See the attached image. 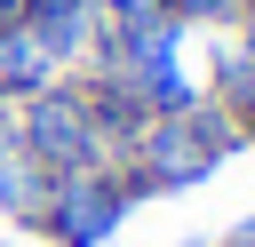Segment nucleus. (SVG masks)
<instances>
[{"instance_id":"nucleus-1","label":"nucleus","mask_w":255,"mask_h":247,"mask_svg":"<svg viewBox=\"0 0 255 247\" xmlns=\"http://www.w3.org/2000/svg\"><path fill=\"white\" fill-rule=\"evenodd\" d=\"M16 135H24V151H32L48 175L112 167V143H104L96 112H88V96H80L72 80H48L40 96H24V104H16Z\"/></svg>"},{"instance_id":"nucleus-2","label":"nucleus","mask_w":255,"mask_h":247,"mask_svg":"<svg viewBox=\"0 0 255 247\" xmlns=\"http://www.w3.org/2000/svg\"><path fill=\"white\" fill-rule=\"evenodd\" d=\"M128 207H135L128 183H120L112 167H88V175H56V183H48V207H40L32 231L56 239V247H104Z\"/></svg>"},{"instance_id":"nucleus-3","label":"nucleus","mask_w":255,"mask_h":247,"mask_svg":"<svg viewBox=\"0 0 255 247\" xmlns=\"http://www.w3.org/2000/svg\"><path fill=\"white\" fill-rule=\"evenodd\" d=\"M48 167L24 151V135H16V104H0V215H16L24 231L40 223V207H48Z\"/></svg>"},{"instance_id":"nucleus-4","label":"nucleus","mask_w":255,"mask_h":247,"mask_svg":"<svg viewBox=\"0 0 255 247\" xmlns=\"http://www.w3.org/2000/svg\"><path fill=\"white\" fill-rule=\"evenodd\" d=\"M24 24H32V40L56 56V72H64V64H88V48H96V32H104L96 0H24Z\"/></svg>"},{"instance_id":"nucleus-5","label":"nucleus","mask_w":255,"mask_h":247,"mask_svg":"<svg viewBox=\"0 0 255 247\" xmlns=\"http://www.w3.org/2000/svg\"><path fill=\"white\" fill-rule=\"evenodd\" d=\"M56 80V56L32 40V24H0V104H24Z\"/></svg>"},{"instance_id":"nucleus-6","label":"nucleus","mask_w":255,"mask_h":247,"mask_svg":"<svg viewBox=\"0 0 255 247\" xmlns=\"http://www.w3.org/2000/svg\"><path fill=\"white\" fill-rule=\"evenodd\" d=\"M104 32H135V24H167V0H96Z\"/></svg>"},{"instance_id":"nucleus-7","label":"nucleus","mask_w":255,"mask_h":247,"mask_svg":"<svg viewBox=\"0 0 255 247\" xmlns=\"http://www.w3.org/2000/svg\"><path fill=\"white\" fill-rule=\"evenodd\" d=\"M255 0H167V16L175 24H239Z\"/></svg>"},{"instance_id":"nucleus-8","label":"nucleus","mask_w":255,"mask_h":247,"mask_svg":"<svg viewBox=\"0 0 255 247\" xmlns=\"http://www.w3.org/2000/svg\"><path fill=\"white\" fill-rule=\"evenodd\" d=\"M231 239H239V247H255V215H247V223H239V231H231Z\"/></svg>"},{"instance_id":"nucleus-9","label":"nucleus","mask_w":255,"mask_h":247,"mask_svg":"<svg viewBox=\"0 0 255 247\" xmlns=\"http://www.w3.org/2000/svg\"><path fill=\"white\" fill-rule=\"evenodd\" d=\"M223 247H239V239H223Z\"/></svg>"}]
</instances>
